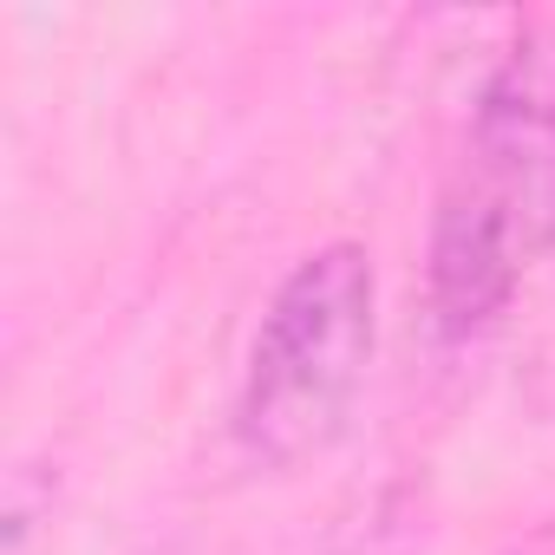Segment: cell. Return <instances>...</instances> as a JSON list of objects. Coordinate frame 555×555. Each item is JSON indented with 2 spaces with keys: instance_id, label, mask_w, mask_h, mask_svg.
<instances>
[{
  "instance_id": "cell-1",
  "label": "cell",
  "mask_w": 555,
  "mask_h": 555,
  "mask_svg": "<svg viewBox=\"0 0 555 555\" xmlns=\"http://www.w3.org/2000/svg\"><path fill=\"white\" fill-rule=\"evenodd\" d=\"M542 255H555V40L529 34L483 79L431 216L425 295L438 334H483Z\"/></svg>"
},
{
  "instance_id": "cell-2",
  "label": "cell",
  "mask_w": 555,
  "mask_h": 555,
  "mask_svg": "<svg viewBox=\"0 0 555 555\" xmlns=\"http://www.w3.org/2000/svg\"><path fill=\"white\" fill-rule=\"evenodd\" d=\"M373 366V255L360 242H327L288 268L274 288L242 399H235V438L255 464L295 470L321 457L366 386Z\"/></svg>"
},
{
  "instance_id": "cell-3",
  "label": "cell",
  "mask_w": 555,
  "mask_h": 555,
  "mask_svg": "<svg viewBox=\"0 0 555 555\" xmlns=\"http://www.w3.org/2000/svg\"><path fill=\"white\" fill-rule=\"evenodd\" d=\"M516 555H555V522H542L529 542H516Z\"/></svg>"
}]
</instances>
